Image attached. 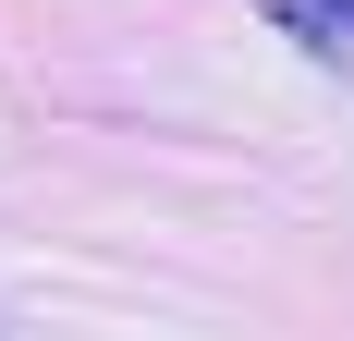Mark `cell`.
Segmentation results:
<instances>
[{"mask_svg":"<svg viewBox=\"0 0 354 341\" xmlns=\"http://www.w3.org/2000/svg\"><path fill=\"white\" fill-rule=\"evenodd\" d=\"M257 12H269L293 49H318V61H342V73H354V0H257Z\"/></svg>","mask_w":354,"mask_h":341,"instance_id":"obj_1","label":"cell"}]
</instances>
